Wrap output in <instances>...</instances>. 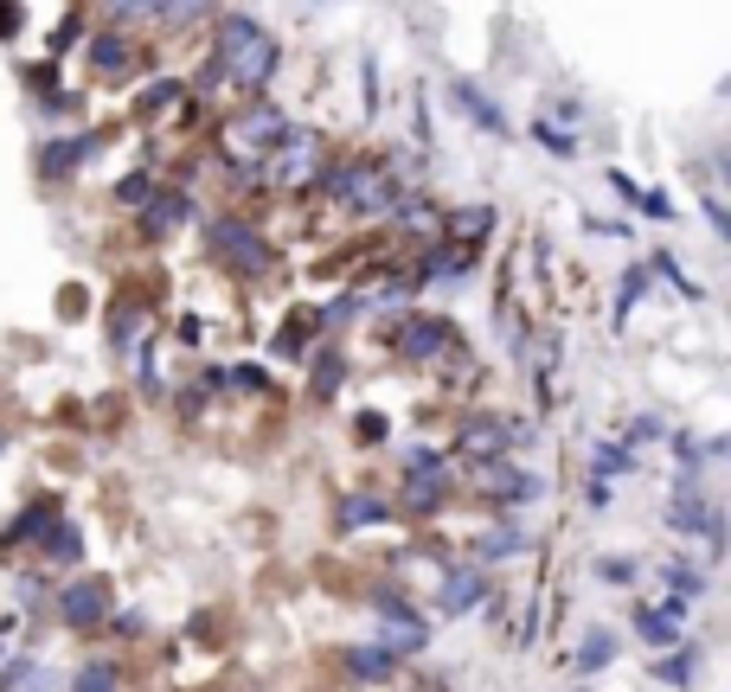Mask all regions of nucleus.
Wrapping results in <instances>:
<instances>
[{
    "instance_id": "obj_34",
    "label": "nucleus",
    "mask_w": 731,
    "mask_h": 692,
    "mask_svg": "<svg viewBox=\"0 0 731 692\" xmlns=\"http://www.w3.org/2000/svg\"><path fill=\"white\" fill-rule=\"evenodd\" d=\"M103 628H110V635H123V641H136V635H148V623L136 616V610H123V616L110 610V623H103Z\"/></svg>"
},
{
    "instance_id": "obj_3",
    "label": "nucleus",
    "mask_w": 731,
    "mask_h": 692,
    "mask_svg": "<svg viewBox=\"0 0 731 692\" xmlns=\"http://www.w3.org/2000/svg\"><path fill=\"white\" fill-rule=\"evenodd\" d=\"M206 238H213V251H219L238 277H270V270H277V257H270V244L257 238V225H244V218H231V212L206 225Z\"/></svg>"
},
{
    "instance_id": "obj_22",
    "label": "nucleus",
    "mask_w": 731,
    "mask_h": 692,
    "mask_svg": "<svg viewBox=\"0 0 731 692\" xmlns=\"http://www.w3.org/2000/svg\"><path fill=\"white\" fill-rule=\"evenodd\" d=\"M372 641L392 648V654H418V648H431V628H424V616H418V623H385Z\"/></svg>"
},
{
    "instance_id": "obj_14",
    "label": "nucleus",
    "mask_w": 731,
    "mask_h": 692,
    "mask_svg": "<svg viewBox=\"0 0 731 692\" xmlns=\"http://www.w3.org/2000/svg\"><path fill=\"white\" fill-rule=\"evenodd\" d=\"M392 520V507L379 500V494H347L341 507H334V526L341 533H366V526H385Z\"/></svg>"
},
{
    "instance_id": "obj_29",
    "label": "nucleus",
    "mask_w": 731,
    "mask_h": 692,
    "mask_svg": "<svg viewBox=\"0 0 731 692\" xmlns=\"http://www.w3.org/2000/svg\"><path fill=\"white\" fill-rule=\"evenodd\" d=\"M341 372H347V366H341V353H328V359H315V398H321V405H328V398L341 392Z\"/></svg>"
},
{
    "instance_id": "obj_17",
    "label": "nucleus",
    "mask_w": 731,
    "mask_h": 692,
    "mask_svg": "<svg viewBox=\"0 0 731 692\" xmlns=\"http://www.w3.org/2000/svg\"><path fill=\"white\" fill-rule=\"evenodd\" d=\"M52 520H59V507H52V500H33V507L0 533V546H39V533H46Z\"/></svg>"
},
{
    "instance_id": "obj_39",
    "label": "nucleus",
    "mask_w": 731,
    "mask_h": 692,
    "mask_svg": "<svg viewBox=\"0 0 731 692\" xmlns=\"http://www.w3.org/2000/svg\"><path fill=\"white\" fill-rule=\"evenodd\" d=\"M533 136L546 141V148H559V154H572V148H578V141H572V136H559L552 123H533Z\"/></svg>"
},
{
    "instance_id": "obj_26",
    "label": "nucleus",
    "mask_w": 731,
    "mask_h": 692,
    "mask_svg": "<svg viewBox=\"0 0 731 692\" xmlns=\"http://www.w3.org/2000/svg\"><path fill=\"white\" fill-rule=\"evenodd\" d=\"M636 475V449L629 443H603L597 449V482H629Z\"/></svg>"
},
{
    "instance_id": "obj_4",
    "label": "nucleus",
    "mask_w": 731,
    "mask_h": 692,
    "mask_svg": "<svg viewBox=\"0 0 731 692\" xmlns=\"http://www.w3.org/2000/svg\"><path fill=\"white\" fill-rule=\"evenodd\" d=\"M321 136L315 129H283V136L270 141V154H264V174L277 180V187H302V180H315L321 174Z\"/></svg>"
},
{
    "instance_id": "obj_9",
    "label": "nucleus",
    "mask_w": 731,
    "mask_h": 692,
    "mask_svg": "<svg viewBox=\"0 0 731 692\" xmlns=\"http://www.w3.org/2000/svg\"><path fill=\"white\" fill-rule=\"evenodd\" d=\"M636 635H642L649 648H674V641L687 635V603H680V597H667L661 610H636Z\"/></svg>"
},
{
    "instance_id": "obj_30",
    "label": "nucleus",
    "mask_w": 731,
    "mask_h": 692,
    "mask_svg": "<svg viewBox=\"0 0 731 692\" xmlns=\"http://www.w3.org/2000/svg\"><path fill=\"white\" fill-rule=\"evenodd\" d=\"M174 97H180V84H148L142 103H136V116H148V123H154L161 110H174Z\"/></svg>"
},
{
    "instance_id": "obj_24",
    "label": "nucleus",
    "mask_w": 731,
    "mask_h": 692,
    "mask_svg": "<svg viewBox=\"0 0 731 692\" xmlns=\"http://www.w3.org/2000/svg\"><path fill=\"white\" fill-rule=\"evenodd\" d=\"M661 577H667V590H674L680 603H693V597H706V564H687V558H674V564H667Z\"/></svg>"
},
{
    "instance_id": "obj_25",
    "label": "nucleus",
    "mask_w": 731,
    "mask_h": 692,
    "mask_svg": "<svg viewBox=\"0 0 731 692\" xmlns=\"http://www.w3.org/2000/svg\"><path fill=\"white\" fill-rule=\"evenodd\" d=\"M213 13H219V0H154V20H167V26H200Z\"/></svg>"
},
{
    "instance_id": "obj_42",
    "label": "nucleus",
    "mask_w": 731,
    "mask_h": 692,
    "mask_svg": "<svg viewBox=\"0 0 731 692\" xmlns=\"http://www.w3.org/2000/svg\"><path fill=\"white\" fill-rule=\"evenodd\" d=\"M360 443H385V417H372V411L360 417Z\"/></svg>"
},
{
    "instance_id": "obj_36",
    "label": "nucleus",
    "mask_w": 731,
    "mask_h": 692,
    "mask_svg": "<svg viewBox=\"0 0 731 692\" xmlns=\"http://www.w3.org/2000/svg\"><path fill=\"white\" fill-rule=\"evenodd\" d=\"M418 469H443V456H437V449H424V443H418V449H405V475H418Z\"/></svg>"
},
{
    "instance_id": "obj_5",
    "label": "nucleus",
    "mask_w": 731,
    "mask_h": 692,
    "mask_svg": "<svg viewBox=\"0 0 731 692\" xmlns=\"http://www.w3.org/2000/svg\"><path fill=\"white\" fill-rule=\"evenodd\" d=\"M456 346V334H449V321L443 315H405V328H398V353L411 359V366H431V359H443Z\"/></svg>"
},
{
    "instance_id": "obj_32",
    "label": "nucleus",
    "mask_w": 731,
    "mask_h": 692,
    "mask_svg": "<svg viewBox=\"0 0 731 692\" xmlns=\"http://www.w3.org/2000/svg\"><path fill=\"white\" fill-rule=\"evenodd\" d=\"M148 13H154V0H103L110 26H129V20H148Z\"/></svg>"
},
{
    "instance_id": "obj_31",
    "label": "nucleus",
    "mask_w": 731,
    "mask_h": 692,
    "mask_svg": "<svg viewBox=\"0 0 731 692\" xmlns=\"http://www.w3.org/2000/svg\"><path fill=\"white\" fill-rule=\"evenodd\" d=\"M597 577H603L610 590H629V584H636V558H597Z\"/></svg>"
},
{
    "instance_id": "obj_2",
    "label": "nucleus",
    "mask_w": 731,
    "mask_h": 692,
    "mask_svg": "<svg viewBox=\"0 0 731 692\" xmlns=\"http://www.w3.org/2000/svg\"><path fill=\"white\" fill-rule=\"evenodd\" d=\"M52 610H59V623L72 628V635H97V628L110 623V610H116V590L103 577H65L59 597H52Z\"/></svg>"
},
{
    "instance_id": "obj_21",
    "label": "nucleus",
    "mask_w": 731,
    "mask_h": 692,
    "mask_svg": "<svg viewBox=\"0 0 731 692\" xmlns=\"http://www.w3.org/2000/svg\"><path fill=\"white\" fill-rule=\"evenodd\" d=\"M693 674H700V648H680V641H674V654H661L655 661L661 687H693Z\"/></svg>"
},
{
    "instance_id": "obj_6",
    "label": "nucleus",
    "mask_w": 731,
    "mask_h": 692,
    "mask_svg": "<svg viewBox=\"0 0 731 692\" xmlns=\"http://www.w3.org/2000/svg\"><path fill=\"white\" fill-rule=\"evenodd\" d=\"M437 603H443V616H469V610H482V603H488V571H482V564H456V571L443 577Z\"/></svg>"
},
{
    "instance_id": "obj_13",
    "label": "nucleus",
    "mask_w": 731,
    "mask_h": 692,
    "mask_svg": "<svg viewBox=\"0 0 731 692\" xmlns=\"http://www.w3.org/2000/svg\"><path fill=\"white\" fill-rule=\"evenodd\" d=\"M456 103H462V116H469L475 129H488V136H508V116L495 110V97H488V90H475L469 77H456Z\"/></svg>"
},
{
    "instance_id": "obj_12",
    "label": "nucleus",
    "mask_w": 731,
    "mask_h": 692,
    "mask_svg": "<svg viewBox=\"0 0 731 692\" xmlns=\"http://www.w3.org/2000/svg\"><path fill=\"white\" fill-rule=\"evenodd\" d=\"M193 212V200L174 187V193H148L142 200V231L148 238H167V231H180V218Z\"/></svg>"
},
{
    "instance_id": "obj_11",
    "label": "nucleus",
    "mask_w": 731,
    "mask_h": 692,
    "mask_svg": "<svg viewBox=\"0 0 731 692\" xmlns=\"http://www.w3.org/2000/svg\"><path fill=\"white\" fill-rule=\"evenodd\" d=\"M283 129H290V123H283L277 110H264V103H251V110H244V116L231 123V141H244L251 154H270V141L283 136Z\"/></svg>"
},
{
    "instance_id": "obj_38",
    "label": "nucleus",
    "mask_w": 731,
    "mask_h": 692,
    "mask_svg": "<svg viewBox=\"0 0 731 692\" xmlns=\"http://www.w3.org/2000/svg\"><path fill=\"white\" fill-rule=\"evenodd\" d=\"M642 289H649V277H623V295H616V315H629V308L642 302Z\"/></svg>"
},
{
    "instance_id": "obj_15",
    "label": "nucleus",
    "mask_w": 731,
    "mask_h": 692,
    "mask_svg": "<svg viewBox=\"0 0 731 692\" xmlns=\"http://www.w3.org/2000/svg\"><path fill=\"white\" fill-rule=\"evenodd\" d=\"M90 154H97V136L52 141V148L39 154V174H46V180H72V174H77V161H90Z\"/></svg>"
},
{
    "instance_id": "obj_27",
    "label": "nucleus",
    "mask_w": 731,
    "mask_h": 692,
    "mask_svg": "<svg viewBox=\"0 0 731 692\" xmlns=\"http://www.w3.org/2000/svg\"><path fill=\"white\" fill-rule=\"evenodd\" d=\"M72 692H123V667H116V661H90V667L77 674Z\"/></svg>"
},
{
    "instance_id": "obj_19",
    "label": "nucleus",
    "mask_w": 731,
    "mask_h": 692,
    "mask_svg": "<svg viewBox=\"0 0 731 692\" xmlns=\"http://www.w3.org/2000/svg\"><path fill=\"white\" fill-rule=\"evenodd\" d=\"M488 494H495V500H508V507H520V500H539V494H546V482H539V475H520V469H501V475H488Z\"/></svg>"
},
{
    "instance_id": "obj_41",
    "label": "nucleus",
    "mask_w": 731,
    "mask_h": 692,
    "mask_svg": "<svg viewBox=\"0 0 731 692\" xmlns=\"http://www.w3.org/2000/svg\"><path fill=\"white\" fill-rule=\"evenodd\" d=\"M238 385H244V392H264V385H270V372H264V366H238Z\"/></svg>"
},
{
    "instance_id": "obj_16",
    "label": "nucleus",
    "mask_w": 731,
    "mask_h": 692,
    "mask_svg": "<svg viewBox=\"0 0 731 692\" xmlns=\"http://www.w3.org/2000/svg\"><path fill=\"white\" fill-rule=\"evenodd\" d=\"M443 500H449L443 469H418V475H405V507H411V513H437Z\"/></svg>"
},
{
    "instance_id": "obj_23",
    "label": "nucleus",
    "mask_w": 731,
    "mask_h": 692,
    "mask_svg": "<svg viewBox=\"0 0 731 692\" xmlns=\"http://www.w3.org/2000/svg\"><path fill=\"white\" fill-rule=\"evenodd\" d=\"M572 661H578V674H603V667L616 661V635H610V628H590L585 641H578V654H572Z\"/></svg>"
},
{
    "instance_id": "obj_43",
    "label": "nucleus",
    "mask_w": 731,
    "mask_h": 692,
    "mask_svg": "<svg viewBox=\"0 0 731 692\" xmlns=\"http://www.w3.org/2000/svg\"><path fill=\"white\" fill-rule=\"evenodd\" d=\"M0 449H7V436H0Z\"/></svg>"
},
{
    "instance_id": "obj_8",
    "label": "nucleus",
    "mask_w": 731,
    "mask_h": 692,
    "mask_svg": "<svg viewBox=\"0 0 731 692\" xmlns=\"http://www.w3.org/2000/svg\"><path fill=\"white\" fill-rule=\"evenodd\" d=\"M713 526H719V507H713L700 487H680V494H674V507H667V533L693 539V533H713Z\"/></svg>"
},
{
    "instance_id": "obj_33",
    "label": "nucleus",
    "mask_w": 731,
    "mask_h": 692,
    "mask_svg": "<svg viewBox=\"0 0 731 692\" xmlns=\"http://www.w3.org/2000/svg\"><path fill=\"white\" fill-rule=\"evenodd\" d=\"M148 193H154V180H148V174H129V180L116 187V206H142Z\"/></svg>"
},
{
    "instance_id": "obj_1",
    "label": "nucleus",
    "mask_w": 731,
    "mask_h": 692,
    "mask_svg": "<svg viewBox=\"0 0 731 692\" xmlns=\"http://www.w3.org/2000/svg\"><path fill=\"white\" fill-rule=\"evenodd\" d=\"M213 65L225 71V84L257 90V84H270V71H277V39H270L251 13H225L219 33H213Z\"/></svg>"
},
{
    "instance_id": "obj_18",
    "label": "nucleus",
    "mask_w": 731,
    "mask_h": 692,
    "mask_svg": "<svg viewBox=\"0 0 731 692\" xmlns=\"http://www.w3.org/2000/svg\"><path fill=\"white\" fill-rule=\"evenodd\" d=\"M39 546H46V558H52V564H77V558H84V533H77L65 513H59V520L39 533Z\"/></svg>"
},
{
    "instance_id": "obj_10",
    "label": "nucleus",
    "mask_w": 731,
    "mask_h": 692,
    "mask_svg": "<svg viewBox=\"0 0 731 692\" xmlns=\"http://www.w3.org/2000/svg\"><path fill=\"white\" fill-rule=\"evenodd\" d=\"M84 59H90V71H97V77H110V84H116V77H129V71H136V46H129L123 33H97Z\"/></svg>"
},
{
    "instance_id": "obj_28",
    "label": "nucleus",
    "mask_w": 731,
    "mask_h": 692,
    "mask_svg": "<svg viewBox=\"0 0 731 692\" xmlns=\"http://www.w3.org/2000/svg\"><path fill=\"white\" fill-rule=\"evenodd\" d=\"M372 610H379L385 623H418V610H411V603H405L392 584H379V590H372Z\"/></svg>"
},
{
    "instance_id": "obj_20",
    "label": "nucleus",
    "mask_w": 731,
    "mask_h": 692,
    "mask_svg": "<svg viewBox=\"0 0 731 692\" xmlns=\"http://www.w3.org/2000/svg\"><path fill=\"white\" fill-rule=\"evenodd\" d=\"M526 546H533V539H526V526H495V533H482V539H475V558H482V564H495V558H520Z\"/></svg>"
},
{
    "instance_id": "obj_37",
    "label": "nucleus",
    "mask_w": 731,
    "mask_h": 692,
    "mask_svg": "<svg viewBox=\"0 0 731 692\" xmlns=\"http://www.w3.org/2000/svg\"><path fill=\"white\" fill-rule=\"evenodd\" d=\"M655 436H667L661 417H636V423H629V449H636V443H655Z\"/></svg>"
},
{
    "instance_id": "obj_40",
    "label": "nucleus",
    "mask_w": 731,
    "mask_h": 692,
    "mask_svg": "<svg viewBox=\"0 0 731 692\" xmlns=\"http://www.w3.org/2000/svg\"><path fill=\"white\" fill-rule=\"evenodd\" d=\"M405 212V225H411V231H431V225H437V212L431 206H398Z\"/></svg>"
},
{
    "instance_id": "obj_35",
    "label": "nucleus",
    "mask_w": 731,
    "mask_h": 692,
    "mask_svg": "<svg viewBox=\"0 0 731 692\" xmlns=\"http://www.w3.org/2000/svg\"><path fill=\"white\" fill-rule=\"evenodd\" d=\"M33 680V661H13V667H0V692H26Z\"/></svg>"
},
{
    "instance_id": "obj_7",
    "label": "nucleus",
    "mask_w": 731,
    "mask_h": 692,
    "mask_svg": "<svg viewBox=\"0 0 731 692\" xmlns=\"http://www.w3.org/2000/svg\"><path fill=\"white\" fill-rule=\"evenodd\" d=\"M341 674H347V687H379V680H392V674H398V654H392V648H379V641H366V648H341Z\"/></svg>"
}]
</instances>
